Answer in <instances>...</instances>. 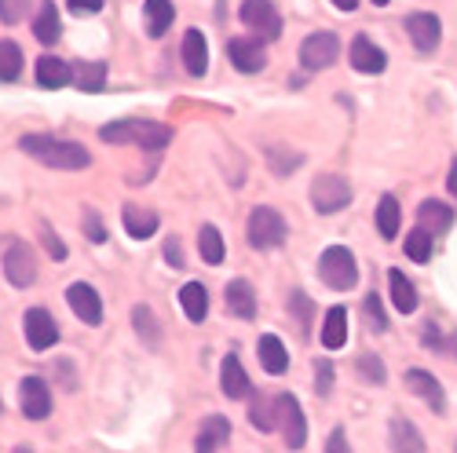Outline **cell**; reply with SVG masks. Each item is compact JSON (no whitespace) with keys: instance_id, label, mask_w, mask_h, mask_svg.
<instances>
[{"instance_id":"6da1fadb","label":"cell","mask_w":457,"mask_h":453,"mask_svg":"<svg viewBox=\"0 0 457 453\" xmlns=\"http://www.w3.org/2000/svg\"><path fill=\"white\" fill-rule=\"evenodd\" d=\"M19 150H22V154H29L33 161H41L48 169H59V172H81V169L92 165V154H88L81 143L59 139V136H41V132L22 136L19 139Z\"/></svg>"},{"instance_id":"7a4b0ae2","label":"cell","mask_w":457,"mask_h":453,"mask_svg":"<svg viewBox=\"0 0 457 453\" xmlns=\"http://www.w3.org/2000/svg\"><path fill=\"white\" fill-rule=\"evenodd\" d=\"M103 143H113V146H143V150H165L176 132L172 125H162V121H143V118H125V121H110L99 128Z\"/></svg>"},{"instance_id":"3957f363","label":"cell","mask_w":457,"mask_h":453,"mask_svg":"<svg viewBox=\"0 0 457 453\" xmlns=\"http://www.w3.org/2000/svg\"><path fill=\"white\" fill-rule=\"evenodd\" d=\"M319 278L337 289V292H348L359 285V263H355V252L348 245H329L322 256H319Z\"/></svg>"},{"instance_id":"277c9868","label":"cell","mask_w":457,"mask_h":453,"mask_svg":"<svg viewBox=\"0 0 457 453\" xmlns=\"http://www.w3.org/2000/svg\"><path fill=\"white\" fill-rule=\"evenodd\" d=\"M286 235H289V226H286V219H282V212H275V209H268V205H256L253 212H249V223H245V238H249V245L253 249H278L282 242H286Z\"/></svg>"},{"instance_id":"5b68a950","label":"cell","mask_w":457,"mask_h":453,"mask_svg":"<svg viewBox=\"0 0 457 453\" xmlns=\"http://www.w3.org/2000/svg\"><path fill=\"white\" fill-rule=\"evenodd\" d=\"M312 205H315V212H322V216L348 209V205H352V186H348V179H340V176H333V172L315 176V183H312Z\"/></svg>"},{"instance_id":"8992f818","label":"cell","mask_w":457,"mask_h":453,"mask_svg":"<svg viewBox=\"0 0 457 453\" xmlns=\"http://www.w3.org/2000/svg\"><path fill=\"white\" fill-rule=\"evenodd\" d=\"M337 59H340L337 33L319 29V33L303 37V45H300V66H303V70H315V73H319V70H329Z\"/></svg>"},{"instance_id":"52a82bcc","label":"cell","mask_w":457,"mask_h":453,"mask_svg":"<svg viewBox=\"0 0 457 453\" xmlns=\"http://www.w3.org/2000/svg\"><path fill=\"white\" fill-rule=\"evenodd\" d=\"M275 421H278V432L286 435L289 449H300L308 442V421H303V409L293 395H275Z\"/></svg>"},{"instance_id":"ba28073f","label":"cell","mask_w":457,"mask_h":453,"mask_svg":"<svg viewBox=\"0 0 457 453\" xmlns=\"http://www.w3.org/2000/svg\"><path fill=\"white\" fill-rule=\"evenodd\" d=\"M238 15L260 41H275V37L282 33V19H278V8L271 4V0H242Z\"/></svg>"},{"instance_id":"9c48e42d","label":"cell","mask_w":457,"mask_h":453,"mask_svg":"<svg viewBox=\"0 0 457 453\" xmlns=\"http://www.w3.org/2000/svg\"><path fill=\"white\" fill-rule=\"evenodd\" d=\"M4 278L15 285V289H29L37 282V256L26 242H12L8 252H4Z\"/></svg>"},{"instance_id":"30bf717a","label":"cell","mask_w":457,"mask_h":453,"mask_svg":"<svg viewBox=\"0 0 457 453\" xmlns=\"http://www.w3.org/2000/svg\"><path fill=\"white\" fill-rule=\"evenodd\" d=\"M52 388L45 384V376H26V381L19 384V409L22 417L29 421H45L52 413Z\"/></svg>"},{"instance_id":"8fae6325","label":"cell","mask_w":457,"mask_h":453,"mask_svg":"<svg viewBox=\"0 0 457 453\" xmlns=\"http://www.w3.org/2000/svg\"><path fill=\"white\" fill-rule=\"evenodd\" d=\"M22 329H26V344L33 351H48L59 344V325L45 308H29L22 318Z\"/></svg>"},{"instance_id":"7c38bea8","label":"cell","mask_w":457,"mask_h":453,"mask_svg":"<svg viewBox=\"0 0 457 453\" xmlns=\"http://www.w3.org/2000/svg\"><path fill=\"white\" fill-rule=\"evenodd\" d=\"M227 59L242 73H260L268 66V52H263L260 37H231V41H227Z\"/></svg>"},{"instance_id":"4fadbf2b","label":"cell","mask_w":457,"mask_h":453,"mask_svg":"<svg viewBox=\"0 0 457 453\" xmlns=\"http://www.w3.org/2000/svg\"><path fill=\"white\" fill-rule=\"evenodd\" d=\"M403 22H406V33H410L413 48L421 52V55H432V52L439 48L443 26H439V19H436L432 12H413V15H406Z\"/></svg>"},{"instance_id":"5bb4252c","label":"cell","mask_w":457,"mask_h":453,"mask_svg":"<svg viewBox=\"0 0 457 453\" xmlns=\"http://www.w3.org/2000/svg\"><path fill=\"white\" fill-rule=\"evenodd\" d=\"M66 304H70V311L78 315L85 325H99V322H103V300H99V292H96L92 285H85V282H73V285L66 289Z\"/></svg>"},{"instance_id":"9a60e30c","label":"cell","mask_w":457,"mask_h":453,"mask_svg":"<svg viewBox=\"0 0 457 453\" xmlns=\"http://www.w3.org/2000/svg\"><path fill=\"white\" fill-rule=\"evenodd\" d=\"M406 391L421 395V399L428 402V409H432V413H446V395H443V384L436 381V376H432L428 369H421V366L406 369Z\"/></svg>"},{"instance_id":"2e32d148","label":"cell","mask_w":457,"mask_h":453,"mask_svg":"<svg viewBox=\"0 0 457 453\" xmlns=\"http://www.w3.org/2000/svg\"><path fill=\"white\" fill-rule=\"evenodd\" d=\"M220 391H223L227 399H245V395L253 391L249 376H245V369H242V358H238L235 351L223 355V362H220Z\"/></svg>"},{"instance_id":"e0dca14e","label":"cell","mask_w":457,"mask_h":453,"mask_svg":"<svg viewBox=\"0 0 457 453\" xmlns=\"http://www.w3.org/2000/svg\"><path fill=\"white\" fill-rule=\"evenodd\" d=\"M227 442H231V421L212 413V417L202 421L198 439H195V453H220Z\"/></svg>"},{"instance_id":"ac0fdd59","label":"cell","mask_w":457,"mask_h":453,"mask_svg":"<svg viewBox=\"0 0 457 453\" xmlns=\"http://www.w3.org/2000/svg\"><path fill=\"white\" fill-rule=\"evenodd\" d=\"M183 66L190 78H205L209 70V41L202 29H187L183 33Z\"/></svg>"},{"instance_id":"d6986e66","label":"cell","mask_w":457,"mask_h":453,"mask_svg":"<svg viewBox=\"0 0 457 453\" xmlns=\"http://www.w3.org/2000/svg\"><path fill=\"white\" fill-rule=\"evenodd\" d=\"M348 59H352V66H355L359 73H380V70L388 66V55L380 52V48L370 41L366 33H359L355 41H352V52H348Z\"/></svg>"},{"instance_id":"ffe728a7","label":"cell","mask_w":457,"mask_h":453,"mask_svg":"<svg viewBox=\"0 0 457 453\" xmlns=\"http://www.w3.org/2000/svg\"><path fill=\"white\" fill-rule=\"evenodd\" d=\"M227 311H231L235 318L249 322L256 318V289L245 282V278H235V282H227Z\"/></svg>"},{"instance_id":"44dd1931","label":"cell","mask_w":457,"mask_h":453,"mask_svg":"<svg viewBox=\"0 0 457 453\" xmlns=\"http://www.w3.org/2000/svg\"><path fill=\"white\" fill-rule=\"evenodd\" d=\"M70 81H73V70L62 59H55V55H41V59H37V85H41V88L59 92Z\"/></svg>"},{"instance_id":"7402d4cb","label":"cell","mask_w":457,"mask_h":453,"mask_svg":"<svg viewBox=\"0 0 457 453\" xmlns=\"http://www.w3.org/2000/svg\"><path fill=\"white\" fill-rule=\"evenodd\" d=\"M121 223H125V231L132 235V238H154L158 235V226H162V219H158V212H150V209H139V205H125L121 209Z\"/></svg>"},{"instance_id":"603a6c76","label":"cell","mask_w":457,"mask_h":453,"mask_svg":"<svg viewBox=\"0 0 457 453\" xmlns=\"http://www.w3.org/2000/svg\"><path fill=\"white\" fill-rule=\"evenodd\" d=\"M256 355H260V366L268 369L271 376H282L286 369H289V351H286V344L275 336V333H268V336H260V344H256Z\"/></svg>"},{"instance_id":"cb8c5ba5","label":"cell","mask_w":457,"mask_h":453,"mask_svg":"<svg viewBox=\"0 0 457 453\" xmlns=\"http://www.w3.org/2000/svg\"><path fill=\"white\" fill-rule=\"evenodd\" d=\"M33 37L41 45H55L62 37V22H59V8L55 0H41V8H37V19H33Z\"/></svg>"},{"instance_id":"d4e9b609","label":"cell","mask_w":457,"mask_h":453,"mask_svg":"<svg viewBox=\"0 0 457 453\" xmlns=\"http://www.w3.org/2000/svg\"><path fill=\"white\" fill-rule=\"evenodd\" d=\"M417 223L428 226L432 235H443V231H450V226H453V209H450L446 202L428 198V202L417 205Z\"/></svg>"},{"instance_id":"484cf974","label":"cell","mask_w":457,"mask_h":453,"mask_svg":"<svg viewBox=\"0 0 457 453\" xmlns=\"http://www.w3.org/2000/svg\"><path fill=\"white\" fill-rule=\"evenodd\" d=\"M172 19H176L172 0H146L143 4V22H146L150 37H165L172 29Z\"/></svg>"},{"instance_id":"4316f807","label":"cell","mask_w":457,"mask_h":453,"mask_svg":"<svg viewBox=\"0 0 457 453\" xmlns=\"http://www.w3.org/2000/svg\"><path fill=\"white\" fill-rule=\"evenodd\" d=\"M179 308H183V315L190 322H205V315H209V289L202 282H187L179 289Z\"/></svg>"},{"instance_id":"83f0119b","label":"cell","mask_w":457,"mask_h":453,"mask_svg":"<svg viewBox=\"0 0 457 453\" xmlns=\"http://www.w3.org/2000/svg\"><path fill=\"white\" fill-rule=\"evenodd\" d=\"M348 344V311L345 308H329L326 322H322V348L340 351Z\"/></svg>"},{"instance_id":"f1b7e54d","label":"cell","mask_w":457,"mask_h":453,"mask_svg":"<svg viewBox=\"0 0 457 453\" xmlns=\"http://www.w3.org/2000/svg\"><path fill=\"white\" fill-rule=\"evenodd\" d=\"M388 282H392L395 311H399V315H413V311H417V304H421V296H417V285H413L399 268H392V271H388Z\"/></svg>"},{"instance_id":"f546056e","label":"cell","mask_w":457,"mask_h":453,"mask_svg":"<svg viewBox=\"0 0 457 453\" xmlns=\"http://www.w3.org/2000/svg\"><path fill=\"white\" fill-rule=\"evenodd\" d=\"M388 435H392V453H425L421 432H417L413 421H406V417H395Z\"/></svg>"},{"instance_id":"4dcf8cb0","label":"cell","mask_w":457,"mask_h":453,"mask_svg":"<svg viewBox=\"0 0 457 453\" xmlns=\"http://www.w3.org/2000/svg\"><path fill=\"white\" fill-rule=\"evenodd\" d=\"M73 85L81 92H103L106 88V62H73Z\"/></svg>"},{"instance_id":"1f68e13d","label":"cell","mask_w":457,"mask_h":453,"mask_svg":"<svg viewBox=\"0 0 457 453\" xmlns=\"http://www.w3.org/2000/svg\"><path fill=\"white\" fill-rule=\"evenodd\" d=\"M399 202H395V194H385V198H380L377 202V231H380V238H385V242H392L395 235H399Z\"/></svg>"},{"instance_id":"d6a6232c","label":"cell","mask_w":457,"mask_h":453,"mask_svg":"<svg viewBox=\"0 0 457 453\" xmlns=\"http://www.w3.org/2000/svg\"><path fill=\"white\" fill-rule=\"evenodd\" d=\"M132 325H136V333L143 336L146 348H158V344H162V325H158L154 311H150L146 304H136V308H132Z\"/></svg>"},{"instance_id":"836d02e7","label":"cell","mask_w":457,"mask_h":453,"mask_svg":"<svg viewBox=\"0 0 457 453\" xmlns=\"http://www.w3.org/2000/svg\"><path fill=\"white\" fill-rule=\"evenodd\" d=\"M198 252H202V259L209 263V268H220V263H223V235H220V226H212V223L202 226V231H198Z\"/></svg>"},{"instance_id":"e575fe53","label":"cell","mask_w":457,"mask_h":453,"mask_svg":"<svg viewBox=\"0 0 457 453\" xmlns=\"http://www.w3.org/2000/svg\"><path fill=\"white\" fill-rule=\"evenodd\" d=\"M406 256L413 263H428V256H432V231H428V226L417 223L413 231L406 235Z\"/></svg>"},{"instance_id":"d590c367","label":"cell","mask_w":457,"mask_h":453,"mask_svg":"<svg viewBox=\"0 0 457 453\" xmlns=\"http://www.w3.org/2000/svg\"><path fill=\"white\" fill-rule=\"evenodd\" d=\"M22 73V48L15 41H0V81H15Z\"/></svg>"},{"instance_id":"8d00e7d4","label":"cell","mask_w":457,"mask_h":453,"mask_svg":"<svg viewBox=\"0 0 457 453\" xmlns=\"http://www.w3.org/2000/svg\"><path fill=\"white\" fill-rule=\"evenodd\" d=\"M362 315H366V325L373 333H385L388 329V315H385V304H380V296L377 292H366L362 300Z\"/></svg>"},{"instance_id":"74e56055","label":"cell","mask_w":457,"mask_h":453,"mask_svg":"<svg viewBox=\"0 0 457 453\" xmlns=\"http://www.w3.org/2000/svg\"><path fill=\"white\" fill-rule=\"evenodd\" d=\"M355 369H359V376L366 384H385L388 381V373H385V362H380L377 355H359V362H355Z\"/></svg>"},{"instance_id":"f35d334b","label":"cell","mask_w":457,"mask_h":453,"mask_svg":"<svg viewBox=\"0 0 457 453\" xmlns=\"http://www.w3.org/2000/svg\"><path fill=\"white\" fill-rule=\"evenodd\" d=\"M249 421L260 428V432H275L278 428V421H275V399L271 402H253V409H249Z\"/></svg>"},{"instance_id":"ab89813d","label":"cell","mask_w":457,"mask_h":453,"mask_svg":"<svg viewBox=\"0 0 457 453\" xmlns=\"http://www.w3.org/2000/svg\"><path fill=\"white\" fill-rule=\"evenodd\" d=\"M289 315L300 322V329H308V322H312V315H315V308H312V300L303 296L300 289L289 296Z\"/></svg>"},{"instance_id":"60d3db41","label":"cell","mask_w":457,"mask_h":453,"mask_svg":"<svg viewBox=\"0 0 457 453\" xmlns=\"http://www.w3.org/2000/svg\"><path fill=\"white\" fill-rule=\"evenodd\" d=\"M268 158H271V169H275L278 176H289V172H296V165L303 161L300 154H286L282 146H271V150H268Z\"/></svg>"},{"instance_id":"b9f144b4","label":"cell","mask_w":457,"mask_h":453,"mask_svg":"<svg viewBox=\"0 0 457 453\" xmlns=\"http://www.w3.org/2000/svg\"><path fill=\"white\" fill-rule=\"evenodd\" d=\"M26 8H29V0H0V22H22L26 19Z\"/></svg>"},{"instance_id":"7bdbcfd3","label":"cell","mask_w":457,"mask_h":453,"mask_svg":"<svg viewBox=\"0 0 457 453\" xmlns=\"http://www.w3.org/2000/svg\"><path fill=\"white\" fill-rule=\"evenodd\" d=\"M85 235H88L96 245H103V242H106V226H103L99 212H92V209H85Z\"/></svg>"},{"instance_id":"ee69618b","label":"cell","mask_w":457,"mask_h":453,"mask_svg":"<svg viewBox=\"0 0 457 453\" xmlns=\"http://www.w3.org/2000/svg\"><path fill=\"white\" fill-rule=\"evenodd\" d=\"M329 388H333V366L329 362H319L315 366V391L319 395H329Z\"/></svg>"},{"instance_id":"f6af8a7d","label":"cell","mask_w":457,"mask_h":453,"mask_svg":"<svg viewBox=\"0 0 457 453\" xmlns=\"http://www.w3.org/2000/svg\"><path fill=\"white\" fill-rule=\"evenodd\" d=\"M41 238H45V245H48V252H52V259H66V245H62V238H55L52 231H48V223H41Z\"/></svg>"},{"instance_id":"bcb514c9","label":"cell","mask_w":457,"mask_h":453,"mask_svg":"<svg viewBox=\"0 0 457 453\" xmlns=\"http://www.w3.org/2000/svg\"><path fill=\"white\" fill-rule=\"evenodd\" d=\"M66 4L73 15H96V12H103L106 0H66Z\"/></svg>"},{"instance_id":"7dc6e473","label":"cell","mask_w":457,"mask_h":453,"mask_svg":"<svg viewBox=\"0 0 457 453\" xmlns=\"http://www.w3.org/2000/svg\"><path fill=\"white\" fill-rule=\"evenodd\" d=\"M326 453H352V446H348V435H345V428H333V432H329Z\"/></svg>"},{"instance_id":"c3c4849f","label":"cell","mask_w":457,"mask_h":453,"mask_svg":"<svg viewBox=\"0 0 457 453\" xmlns=\"http://www.w3.org/2000/svg\"><path fill=\"white\" fill-rule=\"evenodd\" d=\"M421 336H425V348H428V351H443V348H446V344H443V333L436 329V322H428Z\"/></svg>"},{"instance_id":"681fc988","label":"cell","mask_w":457,"mask_h":453,"mask_svg":"<svg viewBox=\"0 0 457 453\" xmlns=\"http://www.w3.org/2000/svg\"><path fill=\"white\" fill-rule=\"evenodd\" d=\"M165 263H169V268H176V271L183 268V252H179V242L176 238L165 242Z\"/></svg>"},{"instance_id":"f907efd6","label":"cell","mask_w":457,"mask_h":453,"mask_svg":"<svg viewBox=\"0 0 457 453\" xmlns=\"http://www.w3.org/2000/svg\"><path fill=\"white\" fill-rule=\"evenodd\" d=\"M446 186H450V194L457 198V161L450 165V179H446Z\"/></svg>"},{"instance_id":"816d5d0a","label":"cell","mask_w":457,"mask_h":453,"mask_svg":"<svg viewBox=\"0 0 457 453\" xmlns=\"http://www.w3.org/2000/svg\"><path fill=\"white\" fill-rule=\"evenodd\" d=\"M333 4H337L340 12H355V8H359V0H333Z\"/></svg>"},{"instance_id":"f5cc1de1","label":"cell","mask_w":457,"mask_h":453,"mask_svg":"<svg viewBox=\"0 0 457 453\" xmlns=\"http://www.w3.org/2000/svg\"><path fill=\"white\" fill-rule=\"evenodd\" d=\"M15 453H33V449L29 446H15Z\"/></svg>"},{"instance_id":"db71d44e","label":"cell","mask_w":457,"mask_h":453,"mask_svg":"<svg viewBox=\"0 0 457 453\" xmlns=\"http://www.w3.org/2000/svg\"><path fill=\"white\" fill-rule=\"evenodd\" d=\"M370 4H377V8H385V4H388V0H370Z\"/></svg>"},{"instance_id":"11a10c76","label":"cell","mask_w":457,"mask_h":453,"mask_svg":"<svg viewBox=\"0 0 457 453\" xmlns=\"http://www.w3.org/2000/svg\"><path fill=\"white\" fill-rule=\"evenodd\" d=\"M453 355H457V336H453Z\"/></svg>"}]
</instances>
